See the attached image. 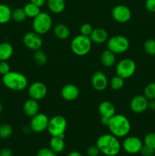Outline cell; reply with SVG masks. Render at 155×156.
Listing matches in <instances>:
<instances>
[{
	"label": "cell",
	"mask_w": 155,
	"mask_h": 156,
	"mask_svg": "<svg viewBox=\"0 0 155 156\" xmlns=\"http://www.w3.org/2000/svg\"><path fill=\"white\" fill-rule=\"evenodd\" d=\"M125 84V79H122V77L119 76H115L111 79L110 82H109V85H110L111 88L115 91H118L122 88Z\"/></svg>",
	"instance_id": "f546056e"
},
{
	"label": "cell",
	"mask_w": 155,
	"mask_h": 156,
	"mask_svg": "<svg viewBox=\"0 0 155 156\" xmlns=\"http://www.w3.org/2000/svg\"><path fill=\"white\" fill-rule=\"evenodd\" d=\"M92 41L88 36L79 34L74 37L71 42V50L73 53L78 56L88 54L92 48Z\"/></svg>",
	"instance_id": "277c9868"
},
{
	"label": "cell",
	"mask_w": 155,
	"mask_h": 156,
	"mask_svg": "<svg viewBox=\"0 0 155 156\" xmlns=\"http://www.w3.org/2000/svg\"><path fill=\"white\" fill-rule=\"evenodd\" d=\"M100 61L102 64L106 68L112 67L115 63V54L107 49L102 53Z\"/></svg>",
	"instance_id": "7402d4cb"
},
{
	"label": "cell",
	"mask_w": 155,
	"mask_h": 156,
	"mask_svg": "<svg viewBox=\"0 0 155 156\" xmlns=\"http://www.w3.org/2000/svg\"><path fill=\"white\" fill-rule=\"evenodd\" d=\"M47 87L41 82H34L29 85L27 92L30 98L40 101L43 99L47 94Z\"/></svg>",
	"instance_id": "7c38bea8"
},
{
	"label": "cell",
	"mask_w": 155,
	"mask_h": 156,
	"mask_svg": "<svg viewBox=\"0 0 155 156\" xmlns=\"http://www.w3.org/2000/svg\"><path fill=\"white\" fill-rule=\"evenodd\" d=\"M89 37L94 44H101L108 41V33L104 28L97 27L93 29Z\"/></svg>",
	"instance_id": "e0dca14e"
},
{
	"label": "cell",
	"mask_w": 155,
	"mask_h": 156,
	"mask_svg": "<svg viewBox=\"0 0 155 156\" xmlns=\"http://www.w3.org/2000/svg\"><path fill=\"white\" fill-rule=\"evenodd\" d=\"M91 84L96 91H103L107 88L108 79L105 73L101 71H97L94 73L91 78Z\"/></svg>",
	"instance_id": "9a60e30c"
},
{
	"label": "cell",
	"mask_w": 155,
	"mask_h": 156,
	"mask_svg": "<svg viewBox=\"0 0 155 156\" xmlns=\"http://www.w3.org/2000/svg\"><path fill=\"white\" fill-rule=\"evenodd\" d=\"M79 94V88L74 84H67L64 85L61 90V95L62 98L68 101L76 100L78 98Z\"/></svg>",
	"instance_id": "2e32d148"
},
{
	"label": "cell",
	"mask_w": 155,
	"mask_h": 156,
	"mask_svg": "<svg viewBox=\"0 0 155 156\" xmlns=\"http://www.w3.org/2000/svg\"><path fill=\"white\" fill-rule=\"evenodd\" d=\"M27 18V17L26 15L24 9L18 8V9H15L13 11H12V19L15 21V22H23V21H25Z\"/></svg>",
	"instance_id": "4316f807"
},
{
	"label": "cell",
	"mask_w": 155,
	"mask_h": 156,
	"mask_svg": "<svg viewBox=\"0 0 155 156\" xmlns=\"http://www.w3.org/2000/svg\"><path fill=\"white\" fill-rule=\"evenodd\" d=\"M141 154L142 156H153L155 155V149L146 145H143L141 149Z\"/></svg>",
	"instance_id": "836d02e7"
},
{
	"label": "cell",
	"mask_w": 155,
	"mask_h": 156,
	"mask_svg": "<svg viewBox=\"0 0 155 156\" xmlns=\"http://www.w3.org/2000/svg\"><path fill=\"white\" fill-rule=\"evenodd\" d=\"M67 129V120L63 116L56 115L50 119L47 131L52 136H60L65 138Z\"/></svg>",
	"instance_id": "8992f818"
},
{
	"label": "cell",
	"mask_w": 155,
	"mask_h": 156,
	"mask_svg": "<svg viewBox=\"0 0 155 156\" xmlns=\"http://www.w3.org/2000/svg\"><path fill=\"white\" fill-rule=\"evenodd\" d=\"M23 9H24V12H25V14L27 18H34L36 15H38L41 12L40 8L35 5L34 4L31 2L27 3Z\"/></svg>",
	"instance_id": "484cf974"
},
{
	"label": "cell",
	"mask_w": 155,
	"mask_h": 156,
	"mask_svg": "<svg viewBox=\"0 0 155 156\" xmlns=\"http://www.w3.org/2000/svg\"><path fill=\"white\" fill-rule=\"evenodd\" d=\"M50 118L43 113H38L31 117L30 122V128L33 132L40 133L47 130Z\"/></svg>",
	"instance_id": "30bf717a"
},
{
	"label": "cell",
	"mask_w": 155,
	"mask_h": 156,
	"mask_svg": "<svg viewBox=\"0 0 155 156\" xmlns=\"http://www.w3.org/2000/svg\"><path fill=\"white\" fill-rule=\"evenodd\" d=\"M130 47L129 39L123 35H115L107 41V49L115 54H122L127 51Z\"/></svg>",
	"instance_id": "52a82bcc"
},
{
	"label": "cell",
	"mask_w": 155,
	"mask_h": 156,
	"mask_svg": "<svg viewBox=\"0 0 155 156\" xmlns=\"http://www.w3.org/2000/svg\"><path fill=\"white\" fill-rule=\"evenodd\" d=\"M13 133L12 126L9 123H3L0 126V138L2 140H7Z\"/></svg>",
	"instance_id": "f1b7e54d"
},
{
	"label": "cell",
	"mask_w": 155,
	"mask_h": 156,
	"mask_svg": "<svg viewBox=\"0 0 155 156\" xmlns=\"http://www.w3.org/2000/svg\"><path fill=\"white\" fill-rule=\"evenodd\" d=\"M96 145L100 149V153L106 156H116L122 149L119 138L111 133L100 136L97 139Z\"/></svg>",
	"instance_id": "6da1fadb"
},
{
	"label": "cell",
	"mask_w": 155,
	"mask_h": 156,
	"mask_svg": "<svg viewBox=\"0 0 155 156\" xmlns=\"http://www.w3.org/2000/svg\"><path fill=\"white\" fill-rule=\"evenodd\" d=\"M144 95L148 101L155 99V82L147 84L144 89Z\"/></svg>",
	"instance_id": "4dcf8cb0"
},
{
	"label": "cell",
	"mask_w": 155,
	"mask_h": 156,
	"mask_svg": "<svg viewBox=\"0 0 155 156\" xmlns=\"http://www.w3.org/2000/svg\"><path fill=\"white\" fill-rule=\"evenodd\" d=\"M93 29L94 28H93L92 26H91V24H88V23H85V24H82L81 27L80 28L81 34L89 37L90 35H91V32H92Z\"/></svg>",
	"instance_id": "d590c367"
},
{
	"label": "cell",
	"mask_w": 155,
	"mask_h": 156,
	"mask_svg": "<svg viewBox=\"0 0 155 156\" xmlns=\"http://www.w3.org/2000/svg\"><path fill=\"white\" fill-rule=\"evenodd\" d=\"M147 109H150L152 111H155V99L148 101V108Z\"/></svg>",
	"instance_id": "7bdbcfd3"
},
{
	"label": "cell",
	"mask_w": 155,
	"mask_h": 156,
	"mask_svg": "<svg viewBox=\"0 0 155 156\" xmlns=\"http://www.w3.org/2000/svg\"><path fill=\"white\" fill-rule=\"evenodd\" d=\"M39 109L40 105L38 101L33 98L27 99L23 105V111L26 116L29 117H32L37 114L39 113Z\"/></svg>",
	"instance_id": "ac0fdd59"
},
{
	"label": "cell",
	"mask_w": 155,
	"mask_h": 156,
	"mask_svg": "<svg viewBox=\"0 0 155 156\" xmlns=\"http://www.w3.org/2000/svg\"><path fill=\"white\" fill-rule=\"evenodd\" d=\"M144 144L155 149V133H149L144 136Z\"/></svg>",
	"instance_id": "d6a6232c"
},
{
	"label": "cell",
	"mask_w": 155,
	"mask_h": 156,
	"mask_svg": "<svg viewBox=\"0 0 155 156\" xmlns=\"http://www.w3.org/2000/svg\"><path fill=\"white\" fill-rule=\"evenodd\" d=\"M55 36L60 40L68 39L71 34L70 29L64 24H58L53 28Z\"/></svg>",
	"instance_id": "cb8c5ba5"
},
{
	"label": "cell",
	"mask_w": 155,
	"mask_h": 156,
	"mask_svg": "<svg viewBox=\"0 0 155 156\" xmlns=\"http://www.w3.org/2000/svg\"><path fill=\"white\" fill-rule=\"evenodd\" d=\"M109 120H110V118H109V117L101 116V117H100V123H101V124L103 125V126H108V125H109Z\"/></svg>",
	"instance_id": "b9f144b4"
},
{
	"label": "cell",
	"mask_w": 155,
	"mask_h": 156,
	"mask_svg": "<svg viewBox=\"0 0 155 156\" xmlns=\"http://www.w3.org/2000/svg\"><path fill=\"white\" fill-rule=\"evenodd\" d=\"M53 26V20L51 16L46 12H41L34 18H33L32 27L33 31L43 35L50 30Z\"/></svg>",
	"instance_id": "5b68a950"
},
{
	"label": "cell",
	"mask_w": 155,
	"mask_h": 156,
	"mask_svg": "<svg viewBox=\"0 0 155 156\" xmlns=\"http://www.w3.org/2000/svg\"><path fill=\"white\" fill-rule=\"evenodd\" d=\"M23 43L27 49L36 51L42 47L43 38L40 34L36 33V32H27L24 35Z\"/></svg>",
	"instance_id": "8fae6325"
},
{
	"label": "cell",
	"mask_w": 155,
	"mask_h": 156,
	"mask_svg": "<svg viewBox=\"0 0 155 156\" xmlns=\"http://www.w3.org/2000/svg\"><path fill=\"white\" fill-rule=\"evenodd\" d=\"M49 9L54 14H60L65 9V0H46Z\"/></svg>",
	"instance_id": "603a6c76"
},
{
	"label": "cell",
	"mask_w": 155,
	"mask_h": 156,
	"mask_svg": "<svg viewBox=\"0 0 155 156\" xmlns=\"http://www.w3.org/2000/svg\"><path fill=\"white\" fill-rule=\"evenodd\" d=\"M136 71V64L135 61L129 58H126L120 60L115 67L117 76L122 79H127L132 77Z\"/></svg>",
	"instance_id": "ba28073f"
},
{
	"label": "cell",
	"mask_w": 155,
	"mask_h": 156,
	"mask_svg": "<svg viewBox=\"0 0 155 156\" xmlns=\"http://www.w3.org/2000/svg\"><path fill=\"white\" fill-rule=\"evenodd\" d=\"M36 156H57V154L50 148H42L38 151Z\"/></svg>",
	"instance_id": "e575fe53"
},
{
	"label": "cell",
	"mask_w": 155,
	"mask_h": 156,
	"mask_svg": "<svg viewBox=\"0 0 155 156\" xmlns=\"http://www.w3.org/2000/svg\"><path fill=\"white\" fill-rule=\"evenodd\" d=\"M14 53V48L11 44L3 42L0 44V61H8Z\"/></svg>",
	"instance_id": "44dd1931"
},
{
	"label": "cell",
	"mask_w": 155,
	"mask_h": 156,
	"mask_svg": "<svg viewBox=\"0 0 155 156\" xmlns=\"http://www.w3.org/2000/svg\"><path fill=\"white\" fill-rule=\"evenodd\" d=\"M143 142L141 139L134 136H126L122 143V149L128 154L130 155H135L141 152L142 148Z\"/></svg>",
	"instance_id": "9c48e42d"
},
{
	"label": "cell",
	"mask_w": 155,
	"mask_h": 156,
	"mask_svg": "<svg viewBox=\"0 0 155 156\" xmlns=\"http://www.w3.org/2000/svg\"><path fill=\"white\" fill-rule=\"evenodd\" d=\"M145 8L148 12L155 13V0H146Z\"/></svg>",
	"instance_id": "f35d334b"
},
{
	"label": "cell",
	"mask_w": 155,
	"mask_h": 156,
	"mask_svg": "<svg viewBox=\"0 0 155 156\" xmlns=\"http://www.w3.org/2000/svg\"><path fill=\"white\" fill-rule=\"evenodd\" d=\"M2 110H3V106H2V105L1 102H0V114L2 112Z\"/></svg>",
	"instance_id": "f6af8a7d"
},
{
	"label": "cell",
	"mask_w": 155,
	"mask_h": 156,
	"mask_svg": "<svg viewBox=\"0 0 155 156\" xmlns=\"http://www.w3.org/2000/svg\"><path fill=\"white\" fill-rule=\"evenodd\" d=\"M144 50L147 55L155 56V40H146L144 44Z\"/></svg>",
	"instance_id": "1f68e13d"
},
{
	"label": "cell",
	"mask_w": 155,
	"mask_h": 156,
	"mask_svg": "<svg viewBox=\"0 0 155 156\" xmlns=\"http://www.w3.org/2000/svg\"><path fill=\"white\" fill-rule=\"evenodd\" d=\"M100 154V151L97 145H93L89 146L87 149V155L88 156H99Z\"/></svg>",
	"instance_id": "8d00e7d4"
},
{
	"label": "cell",
	"mask_w": 155,
	"mask_h": 156,
	"mask_svg": "<svg viewBox=\"0 0 155 156\" xmlns=\"http://www.w3.org/2000/svg\"><path fill=\"white\" fill-rule=\"evenodd\" d=\"M98 111L100 116L111 118L115 114V105L109 101H103L99 105Z\"/></svg>",
	"instance_id": "d6986e66"
},
{
	"label": "cell",
	"mask_w": 155,
	"mask_h": 156,
	"mask_svg": "<svg viewBox=\"0 0 155 156\" xmlns=\"http://www.w3.org/2000/svg\"><path fill=\"white\" fill-rule=\"evenodd\" d=\"M12 19V10L5 4H0V24H4Z\"/></svg>",
	"instance_id": "d4e9b609"
},
{
	"label": "cell",
	"mask_w": 155,
	"mask_h": 156,
	"mask_svg": "<svg viewBox=\"0 0 155 156\" xmlns=\"http://www.w3.org/2000/svg\"><path fill=\"white\" fill-rule=\"evenodd\" d=\"M112 17L119 23H126L132 18V12L128 6L125 5H118L112 10Z\"/></svg>",
	"instance_id": "4fadbf2b"
},
{
	"label": "cell",
	"mask_w": 155,
	"mask_h": 156,
	"mask_svg": "<svg viewBox=\"0 0 155 156\" xmlns=\"http://www.w3.org/2000/svg\"><path fill=\"white\" fill-rule=\"evenodd\" d=\"M130 108L134 113L141 114L148 108V99L144 94L135 95L131 100Z\"/></svg>",
	"instance_id": "5bb4252c"
},
{
	"label": "cell",
	"mask_w": 155,
	"mask_h": 156,
	"mask_svg": "<svg viewBox=\"0 0 155 156\" xmlns=\"http://www.w3.org/2000/svg\"><path fill=\"white\" fill-rule=\"evenodd\" d=\"M2 83L5 86L12 91H21L28 87V79L24 74L18 72L10 71L2 76Z\"/></svg>",
	"instance_id": "3957f363"
},
{
	"label": "cell",
	"mask_w": 155,
	"mask_h": 156,
	"mask_svg": "<svg viewBox=\"0 0 155 156\" xmlns=\"http://www.w3.org/2000/svg\"><path fill=\"white\" fill-rule=\"evenodd\" d=\"M67 156H83V155L81 152H78V151H71L68 154Z\"/></svg>",
	"instance_id": "ee69618b"
},
{
	"label": "cell",
	"mask_w": 155,
	"mask_h": 156,
	"mask_svg": "<svg viewBox=\"0 0 155 156\" xmlns=\"http://www.w3.org/2000/svg\"><path fill=\"white\" fill-rule=\"evenodd\" d=\"M108 128L111 134L117 138H123L129 135L131 130V123L125 115L115 114L109 120Z\"/></svg>",
	"instance_id": "7a4b0ae2"
},
{
	"label": "cell",
	"mask_w": 155,
	"mask_h": 156,
	"mask_svg": "<svg viewBox=\"0 0 155 156\" xmlns=\"http://www.w3.org/2000/svg\"><path fill=\"white\" fill-rule=\"evenodd\" d=\"M11 71L10 65L7 61H0V74L4 76Z\"/></svg>",
	"instance_id": "74e56055"
},
{
	"label": "cell",
	"mask_w": 155,
	"mask_h": 156,
	"mask_svg": "<svg viewBox=\"0 0 155 156\" xmlns=\"http://www.w3.org/2000/svg\"><path fill=\"white\" fill-rule=\"evenodd\" d=\"M33 59H34V62H36V64L42 66L46 63L47 55L43 50L40 49V50L35 51L34 55H33Z\"/></svg>",
	"instance_id": "83f0119b"
},
{
	"label": "cell",
	"mask_w": 155,
	"mask_h": 156,
	"mask_svg": "<svg viewBox=\"0 0 155 156\" xmlns=\"http://www.w3.org/2000/svg\"><path fill=\"white\" fill-rule=\"evenodd\" d=\"M0 156H12V152L9 148H3L0 151Z\"/></svg>",
	"instance_id": "ab89813d"
},
{
	"label": "cell",
	"mask_w": 155,
	"mask_h": 156,
	"mask_svg": "<svg viewBox=\"0 0 155 156\" xmlns=\"http://www.w3.org/2000/svg\"><path fill=\"white\" fill-rule=\"evenodd\" d=\"M65 138L60 136H52L50 141V148L56 154L61 153L65 148Z\"/></svg>",
	"instance_id": "ffe728a7"
},
{
	"label": "cell",
	"mask_w": 155,
	"mask_h": 156,
	"mask_svg": "<svg viewBox=\"0 0 155 156\" xmlns=\"http://www.w3.org/2000/svg\"><path fill=\"white\" fill-rule=\"evenodd\" d=\"M30 2L34 4L35 5L41 8L46 3V0H30Z\"/></svg>",
	"instance_id": "60d3db41"
}]
</instances>
